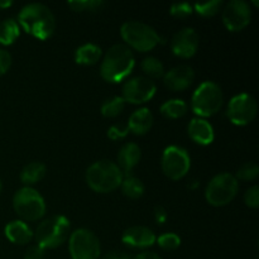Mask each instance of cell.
<instances>
[{"mask_svg":"<svg viewBox=\"0 0 259 259\" xmlns=\"http://www.w3.org/2000/svg\"><path fill=\"white\" fill-rule=\"evenodd\" d=\"M18 24L28 34L39 40H47L56 30V18L50 8L40 3H32L22 8Z\"/></svg>","mask_w":259,"mask_h":259,"instance_id":"obj_1","label":"cell"},{"mask_svg":"<svg viewBox=\"0 0 259 259\" xmlns=\"http://www.w3.org/2000/svg\"><path fill=\"white\" fill-rule=\"evenodd\" d=\"M136 66V58L125 45H114L108 50L100 65V75L111 83L121 82L128 77Z\"/></svg>","mask_w":259,"mask_h":259,"instance_id":"obj_2","label":"cell"},{"mask_svg":"<svg viewBox=\"0 0 259 259\" xmlns=\"http://www.w3.org/2000/svg\"><path fill=\"white\" fill-rule=\"evenodd\" d=\"M124 179L118 164L111 161H98L86 171V182L93 191L109 194L120 187Z\"/></svg>","mask_w":259,"mask_h":259,"instance_id":"obj_3","label":"cell"},{"mask_svg":"<svg viewBox=\"0 0 259 259\" xmlns=\"http://www.w3.org/2000/svg\"><path fill=\"white\" fill-rule=\"evenodd\" d=\"M70 220L63 215L50 217L39 223L34 233L37 245L43 249H55L70 237Z\"/></svg>","mask_w":259,"mask_h":259,"instance_id":"obj_4","label":"cell"},{"mask_svg":"<svg viewBox=\"0 0 259 259\" xmlns=\"http://www.w3.org/2000/svg\"><path fill=\"white\" fill-rule=\"evenodd\" d=\"M224 103L222 88L214 81H204L191 96V110L197 118H209L222 109Z\"/></svg>","mask_w":259,"mask_h":259,"instance_id":"obj_5","label":"cell"},{"mask_svg":"<svg viewBox=\"0 0 259 259\" xmlns=\"http://www.w3.org/2000/svg\"><path fill=\"white\" fill-rule=\"evenodd\" d=\"M120 35L129 48H133L139 52L152 51L161 42L159 34L151 25L137 20H129L124 23L120 28Z\"/></svg>","mask_w":259,"mask_h":259,"instance_id":"obj_6","label":"cell"},{"mask_svg":"<svg viewBox=\"0 0 259 259\" xmlns=\"http://www.w3.org/2000/svg\"><path fill=\"white\" fill-rule=\"evenodd\" d=\"M13 207L25 222H37L46 214V202L42 195L33 187H22L13 197Z\"/></svg>","mask_w":259,"mask_h":259,"instance_id":"obj_7","label":"cell"},{"mask_svg":"<svg viewBox=\"0 0 259 259\" xmlns=\"http://www.w3.org/2000/svg\"><path fill=\"white\" fill-rule=\"evenodd\" d=\"M239 191V181L234 175L223 172L210 180L205 191V199L212 206H225L230 204Z\"/></svg>","mask_w":259,"mask_h":259,"instance_id":"obj_8","label":"cell"},{"mask_svg":"<svg viewBox=\"0 0 259 259\" xmlns=\"http://www.w3.org/2000/svg\"><path fill=\"white\" fill-rule=\"evenodd\" d=\"M68 250L72 259H99L100 240L91 230L80 228L68 237Z\"/></svg>","mask_w":259,"mask_h":259,"instance_id":"obj_9","label":"cell"},{"mask_svg":"<svg viewBox=\"0 0 259 259\" xmlns=\"http://www.w3.org/2000/svg\"><path fill=\"white\" fill-rule=\"evenodd\" d=\"M162 171L174 181L184 179L191 167L189 152L180 146H169L163 151L161 159Z\"/></svg>","mask_w":259,"mask_h":259,"instance_id":"obj_10","label":"cell"},{"mask_svg":"<svg viewBox=\"0 0 259 259\" xmlns=\"http://www.w3.org/2000/svg\"><path fill=\"white\" fill-rule=\"evenodd\" d=\"M257 111L258 105L255 99L249 94L242 93L230 99L227 115L234 125L244 126L254 120Z\"/></svg>","mask_w":259,"mask_h":259,"instance_id":"obj_11","label":"cell"},{"mask_svg":"<svg viewBox=\"0 0 259 259\" xmlns=\"http://www.w3.org/2000/svg\"><path fill=\"white\" fill-rule=\"evenodd\" d=\"M222 18L229 32H240L249 25L252 9L244 0H232L225 5Z\"/></svg>","mask_w":259,"mask_h":259,"instance_id":"obj_12","label":"cell"},{"mask_svg":"<svg viewBox=\"0 0 259 259\" xmlns=\"http://www.w3.org/2000/svg\"><path fill=\"white\" fill-rule=\"evenodd\" d=\"M157 86L154 81L138 76L126 81L123 86V96L125 103L144 104L156 95Z\"/></svg>","mask_w":259,"mask_h":259,"instance_id":"obj_13","label":"cell"},{"mask_svg":"<svg viewBox=\"0 0 259 259\" xmlns=\"http://www.w3.org/2000/svg\"><path fill=\"white\" fill-rule=\"evenodd\" d=\"M200 38L194 28H182L174 35L171 40V50L180 58H191L199 48Z\"/></svg>","mask_w":259,"mask_h":259,"instance_id":"obj_14","label":"cell"},{"mask_svg":"<svg viewBox=\"0 0 259 259\" xmlns=\"http://www.w3.org/2000/svg\"><path fill=\"white\" fill-rule=\"evenodd\" d=\"M121 240L125 245L133 249H146L156 243L157 237L152 229L142 225L128 228L121 235Z\"/></svg>","mask_w":259,"mask_h":259,"instance_id":"obj_15","label":"cell"},{"mask_svg":"<svg viewBox=\"0 0 259 259\" xmlns=\"http://www.w3.org/2000/svg\"><path fill=\"white\" fill-rule=\"evenodd\" d=\"M195 80V71L189 65H179L164 73L163 82L169 90L184 91L192 85Z\"/></svg>","mask_w":259,"mask_h":259,"instance_id":"obj_16","label":"cell"},{"mask_svg":"<svg viewBox=\"0 0 259 259\" xmlns=\"http://www.w3.org/2000/svg\"><path fill=\"white\" fill-rule=\"evenodd\" d=\"M187 133L190 138L200 146H209L214 142L215 138L214 128L211 124L201 118L191 119L187 126Z\"/></svg>","mask_w":259,"mask_h":259,"instance_id":"obj_17","label":"cell"},{"mask_svg":"<svg viewBox=\"0 0 259 259\" xmlns=\"http://www.w3.org/2000/svg\"><path fill=\"white\" fill-rule=\"evenodd\" d=\"M142 152L138 144L125 143L118 153V167L123 175L128 176L132 174L134 167L141 162Z\"/></svg>","mask_w":259,"mask_h":259,"instance_id":"obj_18","label":"cell"},{"mask_svg":"<svg viewBox=\"0 0 259 259\" xmlns=\"http://www.w3.org/2000/svg\"><path fill=\"white\" fill-rule=\"evenodd\" d=\"M153 114L148 108H142L134 111L128 121V129L136 136H144L153 126Z\"/></svg>","mask_w":259,"mask_h":259,"instance_id":"obj_19","label":"cell"},{"mask_svg":"<svg viewBox=\"0 0 259 259\" xmlns=\"http://www.w3.org/2000/svg\"><path fill=\"white\" fill-rule=\"evenodd\" d=\"M5 237L12 243L18 245H25L32 242L34 233L23 220H14L5 227Z\"/></svg>","mask_w":259,"mask_h":259,"instance_id":"obj_20","label":"cell"},{"mask_svg":"<svg viewBox=\"0 0 259 259\" xmlns=\"http://www.w3.org/2000/svg\"><path fill=\"white\" fill-rule=\"evenodd\" d=\"M103 51L94 43H85L75 51V62L81 66H93L100 61Z\"/></svg>","mask_w":259,"mask_h":259,"instance_id":"obj_21","label":"cell"},{"mask_svg":"<svg viewBox=\"0 0 259 259\" xmlns=\"http://www.w3.org/2000/svg\"><path fill=\"white\" fill-rule=\"evenodd\" d=\"M47 167L42 162H30L20 172V181L28 187L45 179Z\"/></svg>","mask_w":259,"mask_h":259,"instance_id":"obj_22","label":"cell"},{"mask_svg":"<svg viewBox=\"0 0 259 259\" xmlns=\"http://www.w3.org/2000/svg\"><path fill=\"white\" fill-rule=\"evenodd\" d=\"M19 34L20 27L14 19H5L0 23V45H13Z\"/></svg>","mask_w":259,"mask_h":259,"instance_id":"obj_23","label":"cell"},{"mask_svg":"<svg viewBox=\"0 0 259 259\" xmlns=\"http://www.w3.org/2000/svg\"><path fill=\"white\" fill-rule=\"evenodd\" d=\"M120 187L123 194L132 200L141 199L144 194V184L132 175L124 176Z\"/></svg>","mask_w":259,"mask_h":259,"instance_id":"obj_24","label":"cell"},{"mask_svg":"<svg viewBox=\"0 0 259 259\" xmlns=\"http://www.w3.org/2000/svg\"><path fill=\"white\" fill-rule=\"evenodd\" d=\"M161 114L167 119H180L186 115L187 104L181 99H172L161 105Z\"/></svg>","mask_w":259,"mask_h":259,"instance_id":"obj_25","label":"cell"},{"mask_svg":"<svg viewBox=\"0 0 259 259\" xmlns=\"http://www.w3.org/2000/svg\"><path fill=\"white\" fill-rule=\"evenodd\" d=\"M141 68L149 80H157V78H162L164 76V66L158 58L156 57H147L142 61Z\"/></svg>","mask_w":259,"mask_h":259,"instance_id":"obj_26","label":"cell"},{"mask_svg":"<svg viewBox=\"0 0 259 259\" xmlns=\"http://www.w3.org/2000/svg\"><path fill=\"white\" fill-rule=\"evenodd\" d=\"M125 100L121 96H113V98L108 99L101 105V114L105 118H116L123 113L125 109Z\"/></svg>","mask_w":259,"mask_h":259,"instance_id":"obj_27","label":"cell"},{"mask_svg":"<svg viewBox=\"0 0 259 259\" xmlns=\"http://www.w3.org/2000/svg\"><path fill=\"white\" fill-rule=\"evenodd\" d=\"M222 7H223L222 0H211V2L195 4L194 10L197 13V14L201 15V17L211 18V17H215V15L222 10Z\"/></svg>","mask_w":259,"mask_h":259,"instance_id":"obj_28","label":"cell"},{"mask_svg":"<svg viewBox=\"0 0 259 259\" xmlns=\"http://www.w3.org/2000/svg\"><path fill=\"white\" fill-rule=\"evenodd\" d=\"M259 176V166L255 162H247V163L242 164L239 169L237 171L235 179L239 181H254Z\"/></svg>","mask_w":259,"mask_h":259,"instance_id":"obj_29","label":"cell"},{"mask_svg":"<svg viewBox=\"0 0 259 259\" xmlns=\"http://www.w3.org/2000/svg\"><path fill=\"white\" fill-rule=\"evenodd\" d=\"M68 5L75 12H96L104 7L103 0H75V2H68Z\"/></svg>","mask_w":259,"mask_h":259,"instance_id":"obj_30","label":"cell"},{"mask_svg":"<svg viewBox=\"0 0 259 259\" xmlns=\"http://www.w3.org/2000/svg\"><path fill=\"white\" fill-rule=\"evenodd\" d=\"M156 243H158V245L163 250L171 252V250H176L181 245V238L175 233H166V234L159 235Z\"/></svg>","mask_w":259,"mask_h":259,"instance_id":"obj_31","label":"cell"},{"mask_svg":"<svg viewBox=\"0 0 259 259\" xmlns=\"http://www.w3.org/2000/svg\"><path fill=\"white\" fill-rule=\"evenodd\" d=\"M169 13H171L172 17L179 18H187L194 13V7L189 3H176V4H172L169 8Z\"/></svg>","mask_w":259,"mask_h":259,"instance_id":"obj_32","label":"cell"},{"mask_svg":"<svg viewBox=\"0 0 259 259\" xmlns=\"http://www.w3.org/2000/svg\"><path fill=\"white\" fill-rule=\"evenodd\" d=\"M244 202L247 206L257 209L259 206V187L257 185L249 187L244 194Z\"/></svg>","mask_w":259,"mask_h":259,"instance_id":"obj_33","label":"cell"},{"mask_svg":"<svg viewBox=\"0 0 259 259\" xmlns=\"http://www.w3.org/2000/svg\"><path fill=\"white\" fill-rule=\"evenodd\" d=\"M129 129L128 126H121V125H111L108 129V137L111 141H119V139H123L124 137L128 136Z\"/></svg>","mask_w":259,"mask_h":259,"instance_id":"obj_34","label":"cell"},{"mask_svg":"<svg viewBox=\"0 0 259 259\" xmlns=\"http://www.w3.org/2000/svg\"><path fill=\"white\" fill-rule=\"evenodd\" d=\"M12 66V56L8 51L0 50V76L5 75Z\"/></svg>","mask_w":259,"mask_h":259,"instance_id":"obj_35","label":"cell"},{"mask_svg":"<svg viewBox=\"0 0 259 259\" xmlns=\"http://www.w3.org/2000/svg\"><path fill=\"white\" fill-rule=\"evenodd\" d=\"M24 259H45V249L39 245H33L25 252Z\"/></svg>","mask_w":259,"mask_h":259,"instance_id":"obj_36","label":"cell"},{"mask_svg":"<svg viewBox=\"0 0 259 259\" xmlns=\"http://www.w3.org/2000/svg\"><path fill=\"white\" fill-rule=\"evenodd\" d=\"M154 219H156V222L158 223V224H164L167 220V211L164 210V207L162 206H156V209H154Z\"/></svg>","mask_w":259,"mask_h":259,"instance_id":"obj_37","label":"cell"},{"mask_svg":"<svg viewBox=\"0 0 259 259\" xmlns=\"http://www.w3.org/2000/svg\"><path fill=\"white\" fill-rule=\"evenodd\" d=\"M101 259H131L126 253L119 252V250H111V252L106 253Z\"/></svg>","mask_w":259,"mask_h":259,"instance_id":"obj_38","label":"cell"},{"mask_svg":"<svg viewBox=\"0 0 259 259\" xmlns=\"http://www.w3.org/2000/svg\"><path fill=\"white\" fill-rule=\"evenodd\" d=\"M134 259H162L157 253L153 252H142L139 254H137Z\"/></svg>","mask_w":259,"mask_h":259,"instance_id":"obj_39","label":"cell"},{"mask_svg":"<svg viewBox=\"0 0 259 259\" xmlns=\"http://www.w3.org/2000/svg\"><path fill=\"white\" fill-rule=\"evenodd\" d=\"M13 3L10 0H0V9H7V8L12 7Z\"/></svg>","mask_w":259,"mask_h":259,"instance_id":"obj_40","label":"cell"},{"mask_svg":"<svg viewBox=\"0 0 259 259\" xmlns=\"http://www.w3.org/2000/svg\"><path fill=\"white\" fill-rule=\"evenodd\" d=\"M2 190H3V182L2 180H0V194H2Z\"/></svg>","mask_w":259,"mask_h":259,"instance_id":"obj_41","label":"cell"},{"mask_svg":"<svg viewBox=\"0 0 259 259\" xmlns=\"http://www.w3.org/2000/svg\"><path fill=\"white\" fill-rule=\"evenodd\" d=\"M253 4H254L255 7H259V3L258 2H253Z\"/></svg>","mask_w":259,"mask_h":259,"instance_id":"obj_42","label":"cell"}]
</instances>
